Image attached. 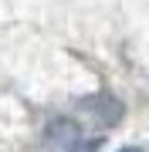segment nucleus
Listing matches in <instances>:
<instances>
[{"label":"nucleus","instance_id":"7ed1b4c3","mask_svg":"<svg viewBox=\"0 0 149 152\" xmlns=\"http://www.w3.org/2000/svg\"><path fill=\"white\" fill-rule=\"evenodd\" d=\"M98 145H102V139H75L65 145V152H98Z\"/></svg>","mask_w":149,"mask_h":152},{"label":"nucleus","instance_id":"20e7f679","mask_svg":"<svg viewBox=\"0 0 149 152\" xmlns=\"http://www.w3.org/2000/svg\"><path fill=\"white\" fill-rule=\"evenodd\" d=\"M122 152H142V149H122Z\"/></svg>","mask_w":149,"mask_h":152},{"label":"nucleus","instance_id":"f257e3e1","mask_svg":"<svg viewBox=\"0 0 149 152\" xmlns=\"http://www.w3.org/2000/svg\"><path fill=\"white\" fill-rule=\"evenodd\" d=\"M81 105L95 112V118L102 115V122H105V125H115V122H119V115H122V105L115 102V98H109V95H92V98H85Z\"/></svg>","mask_w":149,"mask_h":152},{"label":"nucleus","instance_id":"f03ea898","mask_svg":"<svg viewBox=\"0 0 149 152\" xmlns=\"http://www.w3.org/2000/svg\"><path fill=\"white\" fill-rule=\"evenodd\" d=\"M48 139L51 142H58L61 149L68 145V142H75L78 139V125L71 118H61V122H51V129H48Z\"/></svg>","mask_w":149,"mask_h":152}]
</instances>
